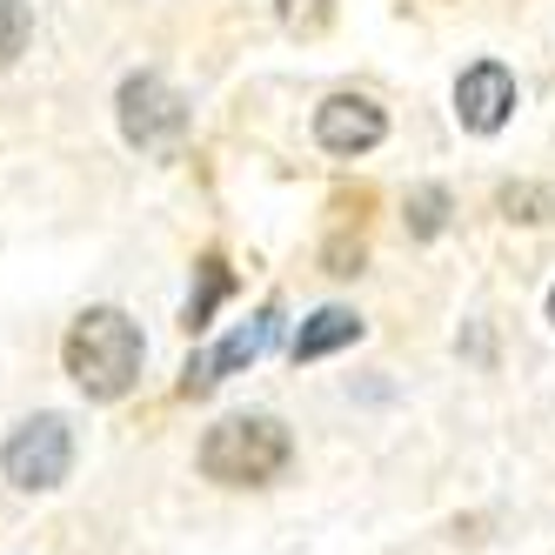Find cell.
<instances>
[{"label": "cell", "mask_w": 555, "mask_h": 555, "mask_svg": "<svg viewBox=\"0 0 555 555\" xmlns=\"http://www.w3.org/2000/svg\"><path fill=\"white\" fill-rule=\"evenodd\" d=\"M61 362H67V375H74L81 395L114 402V395H128L134 375H141V328L121 308H88L61 341Z\"/></svg>", "instance_id": "cell-1"}, {"label": "cell", "mask_w": 555, "mask_h": 555, "mask_svg": "<svg viewBox=\"0 0 555 555\" xmlns=\"http://www.w3.org/2000/svg\"><path fill=\"white\" fill-rule=\"evenodd\" d=\"M288 462H295V449L274 415H228L202 435V475L221 489H268Z\"/></svg>", "instance_id": "cell-2"}, {"label": "cell", "mask_w": 555, "mask_h": 555, "mask_svg": "<svg viewBox=\"0 0 555 555\" xmlns=\"http://www.w3.org/2000/svg\"><path fill=\"white\" fill-rule=\"evenodd\" d=\"M0 468H8L14 489H61L67 468H74V435L61 415H34L8 435V449H0Z\"/></svg>", "instance_id": "cell-3"}, {"label": "cell", "mask_w": 555, "mask_h": 555, "mask_svg": "<svg viewBox=\"0 0 555 555\" xmlns=\"http://www.w3.org/2000/svg\"><path fill=\"white\" fill-rule=\"evenodd\" d=\"M114 107H121V134L134 147H147V154H162V147H175L188 134V107H181V94L162 81V74H128Z\"/></svg>", "instance_id": "cell-4"}, {"label": "cell", "mask_w": 555, "mask_h": 555, "mask_svg": "<svg viewBox=\"0 0 555 555\" xmlns=\"http://www.w3.org/2000/svg\"><path fill=\"white\" fill-rule=\"evenodd\" d=\"M382 134H388V114L369 94H328L314 107V141L328 154H369Z\"/></svg>", "instance_id": "cell-5"}, {"label": "cell", "mask_w": 555, "mask_h": 555, "mask_svg": "<svg viewBox=\"0 0 555 555\" xmlns=\"http://www.w3.org/2000/svg\"><path fill=\"white\" fill-rule=\"evenodd\" d=\"M508 107H515V81H508L502 61H475L455 81V114H462L468 134H495L508 121Z\"/></svg>", "instance_id": "cell-6"}, {"label": "cell", "mask_w": 555, "mask_h": 555, "mask_svg": "<svg viewBox=\"0 0 555 555\" xmlns=\"http://www.w3.org/2000/svg\"><path fill=\"white\" fill-rule=\"evenodd\" d=\"M268 335H274V314H261V322H248V328H234L215 354H202V362H188V375H181V395H208L228 369H242V362H255V354L268 348Z\"/></svg>", "instance_id": "cell-7"}, {"label": "cell", "mask_w": 555, "mask_h": 555, "mask_svg": "<svg viewBox=\"0 0 555 555\" xmlns=\"http://www.w3.org/2000/svg\"><path fill=\"white\" fill-rule=\"evenodd\" d=\"M354 335H362V314H348V308H322V314H308V322H301V335H295V362L335 354V348H348Z\"/></svg>", "instance_id": "cell-8"}, {"label": "cell", "mask_w": 555, "mask_h": 555, "mask_svg": "<svg viewBox=\"0 0 555 555\" xmlns=\"http://www.w3.org/2000/svg\"><path fill=\"white\" fill-rule=\"evenodd\" d=\"M34 41V14L21 8V0H0V67H14Z\"/></svg>", "instance_id": "cell-9"}, {"label": "cell", "mask_w": 555, "mask_h": 555, "mask_svg": "<svg viewBox=\"0 0 555 555\" xmlns=\"http://www.w3.org/2000/svg\"><path fill=\"white\" fill-rule=\"evenodd\" d=\"M328 21H335V0H282V27L301 34V41L328 34Z\"/></svg>", "instance_id": "cell-10"}, {"label": "cell", "mask_w": 555, "mask_h": 555, "mask_svg": "<svg viewBox=\"0 0 555 555\" xmlns=\"http://www.w3.org/2000/svg\"><path fill=\"white\" fill-rule=\"evenodd\" d=\"M442 215H449V194L442 188H422L415 202H409V234H422V242H428V234H442Z\"/></svg>", "instance_id": "cell-11"}, {"label": "cell", "mask_w": 555, "mask_h": 555, "mask_svg": "<svg viewBox=\"0 0 555 555\" xmlns=\"http://www.w3.org/2000/svg\"><path fill=\"white\" fill-rule=\"evenodd\" d=\"M502 215L508 221H542L548 215V194L542 188H502Z\"/></svg>", "instance_id": "cell-12"}, {"label": "cell", "mask_w": 555, "mask_h": 555, "mask_svg": "<svg viewBox=\"0 0 555 555\" xmlns=\"http://www.w3.org/2000/svg\"><path fill=\"white\" fill-rule=\"evenodd\" d=\"M362 268V242H335L328 248V274H354Z\"/></svg>", "instance_id": "cell-13"}, {"label": "cell", "mask_w": 555, "mask_h": 555, "mask_svg": "<svg viewBox=\"0 0 555 555\" xmlns=\"http://www.w3.org/2000/svg\"><path fill=\"white\" fill-rule=\"evenodd\" d=\"M548 314H555V295H548Z\"/></svg>", "instance_id": "cell-14"}]
</instances>
